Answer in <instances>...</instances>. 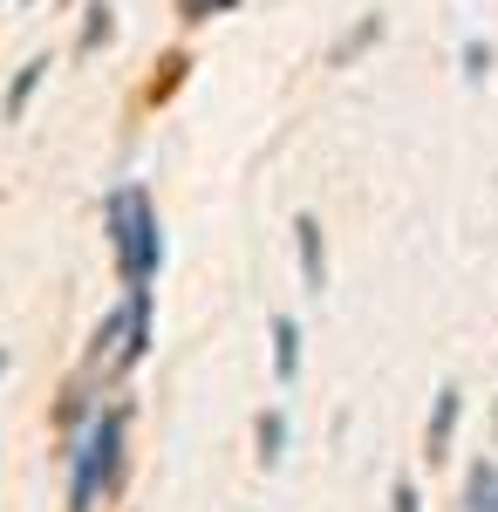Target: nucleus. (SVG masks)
Instances as JSON below:
<instances>
[{
    "instance_id": "obj_8",
    "label": "nucleus",
    "mask_w": 498,
    "mask_h": 512,
    "mask_svg": "<svg viewBox=\"0 0 498 512\" xmlns=\"http://www.w3.org/2000/svg\"><path fill=\"white\" fill-rule=\"evenodd\" d=\"M280 451H287V417L267 410V417H260V465H280Z\"/></svg>"
},
{
    "instance_id": "obj_7",
    "label": "nucleus",
    "mask_w": 498,
    "mask_h": 512,
    "mask_svg": "<svg viewBox=\"0 0 498 512\" xmlns=\"http://www.w3.org/2000/svg\"><path fill=\"white\" fill-rule=\"evenodd\" d=\"M41 76H48V62H28V69L14 76V89H7V117H14V123L28 117V96L41 89Z\"/></svg>"
},
{
    "instance_id": "obj_12",
    "label": "nucleus",
    "mask_w": 498,
    "mask_h": 512,
    "mask_svg": "<svg viewBox=\"0 0 498 512\" xmlns=\"http://www.w3.org/2000/svg\"><path fill=\"white\" fill-rule=\"evenodd\" d=\"M389 512H417V485H410V478H396V492H389Z\"/></svg>"
},
{
    "instance_id": "obj_5",
    "label": "nucleus",
    "mask_w": 498,
    "mask_h": 512,
    "mask_svg": "<svg viewBox=\"0 0 498 512\" xmlns=\"http://www.w3.org/2000/svg\"><path fill=\"white\" fill-rule=\"evenodd\" d=\"M273 376H280V383L301 376V321H294V315L273 321Z\"/></svg>"
},
{
    "instance_id": "obj_1",
    "label": "nucleus",
    "mask_w": 498,
    "mask_h": 512,
    "mask_svg": "<svg viewBox=\"0 0 498 512\" xmlns=\"http://www.w3.org/2000/svg\"><path fill=\"white\" fill-rule=\"evenodd\" d=\"M103 233H110V260L123 287H151L164 267V233H157V205L144 185H116L103 198Z\"/></svg>"
},
{
    "instance_id": "obj_14",
    "label": "nucleus",
    "mask_w": 498,
    "mask_h": 512,
    "mask_svg": "<svg viewBox=\"0 0 498 512\" xmlns=\"http://www.w3.org/2000/svg\"><path fill=\"white\" fill-rule=\"evenodd\" d=\"M492 512H498V506H492Z\"/></svg>"
},
{
    "instance_id": "obj_10",
    "label": "nucleus",
    "mask_w": 498,
    "mask_h": 512,
    "mask_svg": "<svg viewBox=\"0 0 498 512\" xmlns=\"http://www.w3.org/2000/svg\"><path fill=\"white\" fill-rule=\"evenodd\" d=\"M110 35H116L110 0H96V7H89V28H82V48H96V41H110Z\"/></svg>"
},
{
    "instance_id": "obj_6",
    "label": "nucleus",
    "mask_w": 498,
    "mask_h": 512,
    "mask_svg": "<svg viewBox=\"0 0 498 512\" xmlns=\"http://www.w3.org/2000/svg\"><path fill=\"white\" fill-rule=\"evenodd\" d=\"M458 390H437V410H430V437H423V451H430V458H444V451H451V431H458Z\"/></svg>"
},
{
    "instance_id": "obj_3",
    "label": "nucleus",
    "mask_w": 498,
    "mask_h": 512,
    "mask_svg": "<svg viewBox=\"0 0 498 512\" xmlns=\"http://www.w3.org/2000/svg\"><path fill=\"white\" fill-rule=\"evenodd\" d=\"M123 472V410L89 417V431L76 437V472H69V512H96L116 492Z\"/></svg>"
},
{
    "instance_id": "obj_13",
    "label": "nucleus",
    "mask_w": 498,
    "mask_h": 512,
    "mask_svg": "<svg viewBox=\"0 0 498 512\" xmlns=\"http://www.w3.org/2000/svg\"><path fill=\"white\" fill-rule=\"evenodd\" d=\"M0 369H7V355H0Z\"/></svg>"
},
{
    "instance_id": "obj_11",
    "label": "nucleus",
    "mask_w": 498,
    "mask_h": 512,
    "mask_svg": "<svg viewBox=\"0 0 498 512\" xmlns=\"http://www.w3.org/2000/svg\"><path fill=\"white\" fill-rule=\"evenodd\" d=\"M239 0H178V14L185 21H219V14H232Z\"/></svg>"
},
{
    "instance_id": "obj_9",
    "label": "nucleus",
    "mask_w": 498,
    "mask_h": 512,
    "mask_svg": "<svg viewBox=\"0 0 498 512\" xmlns=\"http://www.w3.org/2000/svg\"><path fill=\"white\" fill-rule=\"evenodd\" d=\"M492 506H498V472L478 465V472H471V512H492Z\"/></svg>"
},
{
    "instance_id": "obj_4",
    "label": "nucleus",
    "mask_w": 498,
    "mask_h": 512,
    "mask_svg": "<svg viewBox=\"0 0 498 512\" xmlns=\"http://www.w3.org/2000/svg\"><path fill=\"white\" fill-rule=\"evenodd\" d=\"M294 246H301V287H307V294H321V287H328V253H321V226H314V212L294 219Z\"/></svg>"
},
{
    "instance_id": "obj_2",
    "label": "nucleus",
    "mask_w": 498,
    "mask_h": 512,
    "mask_svg": "<svg viewBox=\"0 0 498 512\" xmlns=\"http://www.w3.org/2000/svg\"><path fill=\"white\" fill-rule=\"evenodd\" d=\"M144 349H151V287H123V308H110V315L96 321L89 376L116 383V376H130L144 362Z\"/></svg>"
}]
</instances>
